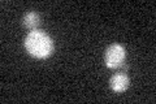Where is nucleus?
<instances>
[{"label": "nucleus", "mask_w": 156, "mask_h": 104, "mask_svg": "<svg viewBox=\"0 0 156 104\" xmlns=\"http://www.w3.org/2000/svg\"><path fill=\"white\" fill-rule=\"evenodd\" d=\"M25 48L33 57L47 59L53 52V42L42 30H31L25 38Z\"/></svg>", "instance_id": "nucleus-1"}, {"label": "nucleus", "mask_w": 156, "mask_h": 104, "mask_svg": "<svg viewBox=\"0 0 156 104\" xmlns=\"http://www.w3.org/2000/svg\"><path fill=\"white\" fill-rule=\"evenodd\" d=\"M125 48L119 43H113L105 51V65L111 69L120 68L125 61Z\"/></svg>", "instance_id": "nucleus-2"}, {"label": "nucleus", "mask_w": 156, "mask_h": 104, "mask_svg": "<svg viewBox=\"0 0 156 104\" xmlns=\"http://www.w3.org/2000/svg\"><path fill=\"white\" fill-rule=\"evenodd\" d=\"M109 85L112 87V90L116 92H124L125 90H128V87L130 85L129 77L124 73H117L111 78Z\"/></svg>", "instance_id": "nucleus-3"}, {"label": "nucleus", "mask_w": 156, "mask_h": 104, "mask_svg": "<svg viewBox=\"0 0 156 104\" xmlns=\"http://www.w3.org/2000/svg\"><path fill=\"white\" fill-rule=\"evenodd\" d=\"M39 23H41V17L35 12H27L23 16V25L29 30H37Z\"/></svg>", "instance_id": "nucleus-4"}]
</instances>
